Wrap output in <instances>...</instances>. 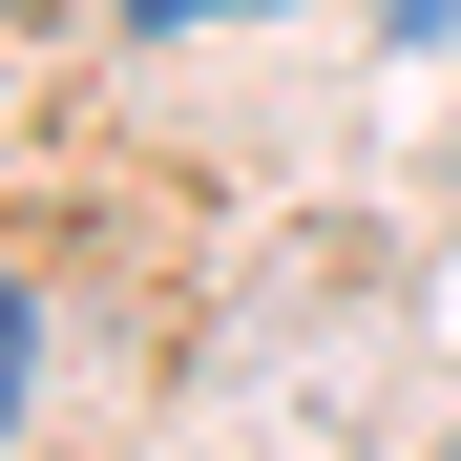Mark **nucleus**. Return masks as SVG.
Returning <instances> with one entry per match:
<instances>
[{"label": "nucleus", "instance_id": "7ed1b4c3", "mask_svg": "<svg viewBox=\"0 0 461 461\" xmlns=\"http://www.w3.org/2000/svg\"><path fill=\"white\" fill-rule=\"evenodd\" d=\"M377 22H399V42H461V0H377Z\"/></svg>", "mask_w": 461, "mask_h": 461}, {"label": "nucleus", "instance_id": "f03ea898", "mask_svg": "<svg viewBox=\"0 0 461 461\" xmlns=\"http://www.w3.org/2000/svg\"><path fill=\"white\" fill-rule=\"evenodd\" d=\"M126 42H210V22H294V0H105Z\"/></svg>", "mask_w": 461, "mask_h": 461}, {"label": "nucleus", "instance_id": "f257e3e1", "mask_svg": "<svg viewBox=\"0 0 461 461\" xmlns=\"http://www.w3.org/2000/svg\"><path fill=\"white\" fill-rule=\"evenodd\" d=\"M22 399H42V273L0 252V440H22Z\"/></svg>", "mask_w": 461, "mask_h": 461}]
</instances>
